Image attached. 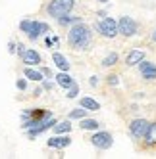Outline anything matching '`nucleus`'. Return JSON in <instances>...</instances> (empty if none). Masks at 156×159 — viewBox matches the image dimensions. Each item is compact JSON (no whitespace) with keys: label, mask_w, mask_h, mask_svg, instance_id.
<instances>
[{"label":"nucleus","mask_w":156,"mask_h":159,"mask_svg":"<svg viewBox=\"0 0 156 159\" xmlns=\"http://www.w3.org/2000/svg\"><path fill=\"white\" fill-rule=\"evenodd\" d=\"M68 44L75 52L89 50L91 44H93V29L89 27L87 23H83V21L71 25L70 31H68Z\"/></svg>","instance_id":"1"},{"label":"nucleus","mask_w":156,"mask_h":159,"mask_svg":"<svg viewBox=\"0 0 156 159\" xmlns=\"http://www.w3.org/2000/svg\"><path fill=\"white\" fill-rule=\"evenodd\" d=\"M19 29H21V33H25L31 40H37L39 37L46 35V33L50 31L48 23L39 21V19H21L19 21Z\"/></svg>","instance_id":"2"},{"label":"nucleus","mask_w":156,"mask_h":159,"mask_svg":"<svg viewBox=\"0 0 156 159\" xmlns=\"http://www.w3.org/2000/svg\"><path fill=\"white\" fill-rule=\"evenodd\" d=\"M75 6V0H50V2L46 4V8H44V12H46L50 17L58 19L66 14H71V10Z\"/></svg>","instance_id":"3"},{"label":"nucleus","mask_w":156,"mask_h":159,"mask_svg":"<svg viewBox=\"0 0 156 159\" xmlns=\"http://www.w3.org/2000/svg\"><path fill=\"white\" fill-rule=\"evenodd\" d=\"M93 29L98 33L100 37H104V39H116L119 35V31H118V19L114 17H102L100 21H96V23L93 25Z\"/></svg>","instance_id":"4"},{"label":"nucleus","mask_w":156,"mask_h":159,"mask_svg":"<svg viewBox=\"0 0 156 159\" xmlns=\"http://www.w3.org/2000/svg\"><path fill=\"white\" fill-rule=\"evenodd\" d=\"M118 31H119L121 37L131 39V37H135L139 33V23L133 17H129V16H121L118 19Z\"/></svg>","instance_id":"5"},{"label":"nucleus","mask_w":156,"mask_h":159,"mask_svg":"<svg viewBox=\"0 0 156 159\" xmlns=\"http://www.w3.org/2000/svg\"><path fill=\"white\" fill-rule=\"evenodd\" d=\"M91 144L96 148V150L104 152V150H110L114 146V136L110 134L108 130H95V134L91 136Z\"/></svg>","instance_id":"6"},{"label":"nucleus","mask_w":156,"mask_h":159,"mask_svg":"<svg viewBox=\"0 0 156 159\" xmlns=\"http://www.w3.org/2000/svg\"><path fill=\"white\" fill-rule=\"evenodd\" d=\"M149 127H150L149 119H143V117L133 119V121H129V136L133 140H143L147 130H149Z\"/></svg>","instance_id":"7"},{"label":"nucleus","mask_w":156,"mask_h":159,"mask_svg":"<svg viewBox=\"0 0 156 159\" xmlns=\"http://www.w3.org/2000/svg\"><path fill=\"white\" fill-rule=\"evenodd\" d=\"M137 67H139V75L143 77V81H149V83L156 81V63L154 61L143 60Z\"/></svg>","instance_id":"8"},{"label":"nucleus","mask_w":156,"mask_h":159,"mask_svg":"<svg viewBox=\"0 0 156 159\" xmlns=\"http://www.w3.org/2000/svg\"><path fill=\"white\" fill-rule=\"evenodd\" d=\"M46 146L54 148V150H66V148L71 146V138H70V134H56L46 140Z\"/></svg>","instance_id":"9"},{"label":"nucleus","mask_w":156,"mask_h":159,"mask_svg":"<svg viewBox=\"0 0 156 159\" xmlns=\"http://www.w3.org/2000/svg\"><path fill=\"white\" fill-rule=\"evenodd\" d=\"M143 60H144V50L133 48V50H129L127 56H125V65H127V67H135V65H139Z\"/></svg>","instance_id":"10"},{"label":"nucleus","mask_w":156,"mask_h":159,"mask_svg":"<svg viewBox=\"0 0 156 159\" xmlns=\"http://www.w3.org/2000/svg\"><path fill=\"white\" fill-rule=\"evenodd\" d=\"M21 60H23V63L25 65H31V67H35V65H41V54L37 52V50H33V48H27L25 50V54L21 56Z\"/></svg>","instance_id":"11"},{"label":"nucleus","mask_w":156,"mask_h":159,"mask_svg":"<svg viewBox=\"0 0 156 159\" xmlns=\"http://www.w3.org/2000/svg\"><path fill=\"white\" fill-rule=\"evenodd\" d=\"M52 63L56 65L60 71H70V60L60 52H52Z\"/></svg>","instance_id":"12"},{"label":"nucleus","mask_w":156,"mask_h":159,"mask_svg":"<svg viewBox=\"0 0 156 159\" xmlns=\"http://www.w3.org/2000/svg\"><path fill=\"white\" fill-rule=\"evenodd\" d=\"M23 77L27 79V81H35V83H42V71L41 69H33L31 65H25V69H23Z\"/></svg>","instance_id":"13"},{"label":"nucleus","mask_w":156,"mask_h":159,"mask_svg":"<svg viewBox=\"0 0 156 159\" xmlns=\"http://www.w3.org/2000/svg\"><path fill=\"white\" fill-rule=\"evenodd\" d=\"M54 79H56V84H58V86H62L64 90H66V88H70V86L75 83V81H73V77H71L68 71H60Z\"/></svg>","instance_id":"14"},{"label":"nucleus","mask_w":156,"mask_h":159,"mask_svg":"<svg viewBox=\"0 0 156 159\" xmlns=\"http://www.w3.org/2000/svg\"><path fill=\"white\" fill-rule=\"evenodd\" d=\"M71 119H64V121H56V125L52 127V130H54V134H70V130H71Z\"/></svg>","instance_id":"15"},{"label":"nucleus","mask_w":156,"mask_h":159,"mask_svg":"<svg viewBox=\"0 0 156 159\" xmlns=\"http://www.w3.org/2000/svg\"><path fill=\"white\" fill-rule=\"evenodd\" d=\"M79 106L85 107L87 111H98V109H100V104H98L95 98H91V96H83V98L79 100Z\"/></svg>","instance_id":"16"},{"label":"nucleus","mask_w":156,"mask_h":159,"mask_svg":"<svg viewBox=\"0 0 156 159\" xmlns=\"http://www.w3.org/2000/svg\"><path fill=\"white\" fill-rule=\"evenodd\" d=\"M79 127H81L83 130H98L100 127H102V123H100V121H96V119L83 117V119L79 121Z\"/></svg>","instance_id":"17"},{"label":"nucleus","mask_w":156,"mask_h":159,"mask_svg":"<svg viewBox=\"0 0 156 159\" xmlns=\"http://www.w3.org/2000/svg\"><path fill=\"white\" fill-rule=\"evenodd\" d=\"M144 144H147L149 148H156V121L150 123V127L147 130V134H144Z\"/></svg>","instance_id":"18"},{"label":"nucleus","mask_w":156,"mask_h":159,"mask_svg":"<svg viewBox=\"0 0 156 159\" xmlns=\"http://www.w3.org/2000/svg\"><path fill=\"white\" fill-rule=\"evenodd\" d=\"M79 21H81L79 16H71V14H66V16L58 17V23H60L62 27H71V25H75V23H79Z\"/></svg>","instance_id":"19"},{"label":"nucleus","mask_w":156,"mask_h":159,"mask_svg":"<svg viewBox=\"0 0 156 159\" xmlns=\"http://www.w3.org/2000/svg\"><path fill=\"white\" fill-rule=\"evenodd\" d=\"M118 61H119V54L118 52H108L102 58V63H100V65H102V67H114Z\"/></svg>","instance_id":"20"},{"label":"nucleus","mask_w":156,"mask_h":159,"mask_svg":"<svg viewBox=\"0 0 156 159\" xmlns=\"http://www.w3.org/2000/svg\"><path fill=\"white\" fill-rule=\"evenodd\" d=\"M87 113H89V111H87L85 107H81V106H79L77 109H71V111L68 113V119H79V121H81L83 117H87Z\"/></svg>","instance_id":"21"},{"label":"nucleus","mask_w":156,"mask_h":159,"mask_svg":"<svg viewBox=\"0 0 156 159\" xmlns=\"http://www.w3.org/2000/svg\"><path fill=\"white\" fill-rule=\"evenodd\" d=\"M77 94H79V84L77 83H73L70 88H66V98L73 100V98H77Z\"/></svg>","instance_id":"22"},{"label":"nucleus","mask_w":156,"mask_h":159,"mask_svg":"<svg viewBox=\"0 0 156 159\" xmlns=\"http://www.w3.org/2000/svg\"><path fill=\"white\" fill-rule=\"evenodd\" d=\"M16 88L19 90V92H25V90H27V79H17V81H16Z\"/></svg>","instance_id":"23"},{"label":"nucleus","mask_w":156,"mask_h":159,"mask_svg":"<svg viewBox=\"0 0 156 159\" xmlns=\"http://www.w3.org/2000/svg\"><path fill=\"white\" fill-rule=\"evenodd\" d=\"M106 83H108L110 86H118V84H119V77H118V75H108V77H106Z\"/></svg>","instance_id":"24"},{"label":"nucleus","mask_w":156,"mask_h":159,"mask_svg":"<svg viewBox=\"0 0 156 159\" xmlns=\"http://www.w3.org/2000/svg\"><path fill=\"white\" fill-rule=\"evenodd\" d=\"M54 86H56V84H54L52 81H48V79L44 81V79H42V88H44V90H54Z\"/></svg>","instance_id":"25"},{"label":"nucleus","mask_w":156,"mask_h":159,"mask_svg":"<svg viewBox=\"0 0 156 159\" xmlns=\"http://www.w3.org/2000/svg\"><path fill=\"white\" fill-rule=\"evenodd\" d=\"M25 50H27V48H25V46H23V44H21V42H19V44H16V54L19 56V58H21V56L25 54Z\"/></svg>","instance_id":"26"},{"label":"nucleus","mask_w":156,"mask_h":159,"mask_svg":"<svg viewBox=\"0 0 156 159\" xmlns=\"http://www.w3.org/2000/svg\"><path fill=\"white\" fill-rule=\"evenodd\" d=\"M41 71H42V75L46 77V79H52V71L48 69V67H41Z\"/></svg>","instance_id":"27"},{"label":"nucleus","mask_w":156,"mask_h":159,"mask_svg":"<svg viewBox=\"0 0 156 159\" xmlns=\"http://www.w3.org/2000/svg\"><path fill=\"white\" fill-rule=\"evenodd\" d=\"M89 84H91L93 88H96V86H98V77L93 75V77H91V81H89Z\"/></svg>","instance_id":"28"},{"label":"nucleus","mask_w":156,"mask_h":159,"mask_svg":"<svg viewBox=\"0 0 156 159\" xmlns=\"http://www.w3.org/2000/svg\"><path fill=\"white\" fill-rule=\"evenodd\" d=\"M8 52H10V54H16V42H14V40L8 42Z\"/></svg>","instance_id":"29"},{"label":"nucleus","mask_w":156,"mask_h":159,"mask_svg":"<svg viewBox=\"0 0 156 159\" xmlns=\"http://www.w3.org/2000/svg\"><path fill=\"white\" fill-rule=\"evenodd\" d=\"M42 90H44L42 86H35V90H33V96H41V94H42Z\"/></svg>","instance_id":"30"},{"label":"nucleus","mask_w":156,"mask_h":159,"mask_svg":"<svg viewBox=\"0 0 156 159\" xmlns=\"http://www.w3.org/2000/svg\"><path fill=\"white\" fill-rule=\"evenodd\" d=\"M44 44H46V48H52V46H54L52 37H46V39H44Z\"/></svg>","instance_id":"31"},{"label":"nucleus","mask_w":156,"mask_h":159,"mask_svg":"<svg viewBox=\"0 0 156 159\" xmlns=\"http://www.w3.org/2000/svg\"><path fill=\"white\" fill-rule=\"evenodd\" d=\"M98 17H106V10H100V12H98Z\"/></svg>","instance_id":"32"},{"label":"nucleus","mask_w":156,"mask_h":159,"mask_svg":"<svg viewBox=\"0 0 156 159\" xmlns=\"http://www.w3.org/2000/svg\"><path fill=\"white\" fill-rule=\"evenodd\" d=\"M150 39H152V42H156V29L152 31V35H150Z\"/></svg>","instance_id":"33"},{"label":"nucleus","mask_w":156,"mask_h":159,"mask_svg":"<svg viewBox=\"0 0 156 159\" xmlns=\"http://www.w3.org/2000/svg\"><path fill=\"white\" fill-rule=\"evenodd\" d=\"M96 2H100V4H106V2H110V0H96Z\"/></svg>","instance_id":"34"}]
</instances>
